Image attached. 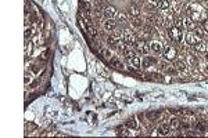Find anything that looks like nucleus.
Returning <instances> with one entry per match:
<instances>
[{
	"label": "nucleus",
	"instance_id": "nucleus-4",
	"mask_svg": "<svg viewBox=\"0 0 208 138\" xmlns=\"http://www.w3.org/2000/svg\"><path fill=\"white\" fill-rule=\"evenodd\" d=\"M162 54H164V58L168 61H172L175 60L176 55H178V51H176L175 47H172V46H165L162 48Z\"/></svg>",
	"mask_w": 208,
	"mask_h": 138
},
{
	"label": "nucleus",
	"instance_id": "nucleus-32",
	"mask_svg": "<svg viewBox=\"0 0 208 138\" xmlns=\"http://www.w3.org/2000/svg\"><path fill=\"white\" fill-rule=\"evenodd\" d=\"M196 126H197V130H200V131H205V130H207V127H205L203 123H197Z\"/></svg>",
	"mask_w": 208,
	"mask_h": 138
},
{
	"label": "nucleus",
	"instance_id": "nucleus-40",
	"mask_svg": "<svg viewBox=\"0 0 208 138\" xmlns=\"http://www.w3.org/2000/svg\"><path fill=\"white\" fill-rule=\"evenodd\" d=\"M204 55H205V60H207V61H208V51H207V53H205V54H204Z\"/></svg>",
	"mask_w": 208,
	"mask_h": 138
},
{
	"label": "nucleus",
	"instance_id": "nucleus-31",
	"mask_svg": "<svg viewBox=\"0 0 208 138\" xmlns=\"http://www.w3.org/2000/svg\"><path fill=\"white\" fill-rule=\"evenodd\" d=\"M32 71L35 73H38L40 71V64H33V66H32Z\"/></svg>",
	"mask_w": 208,
	"mask_h": 138
},
{
	"label": "nucleus",
	"instance_id": "nucleus-34",
	"mask_svg": "<svg viewBox=\"0 0 208 138\" xmlns=\"http://www.w3.org/2000/svg\"><path fill=\"white\" fill-rule=\"evenodd\" d=\"M203 28H204L205 32H208V18H205L204 21H203Z\"/></svg>",
	"mask_w": 208,
	"mask_h": 138
},
{
	"label": "nucleus",
	"instance_id": "nucleus-18",
	"mask_svg": "<svg viewBox=\"0 0 208 138\" xmlns=\"http://www.w3.org/2000/svg\"><path fill=\"white\" fill-rule=\"evenodd\" d=\"M125 126H126L128 129H130V130L137 129V122H136L135 117H129V119L125 122Z\"/></svg>",
	"mask_w": 208,
	"mask_h": 138
},
{
	"label": "nucleus",
	"instance_id": "nucleus-23",
	"mask_svg": "<svg viewBox=\"0 0 208 138\" xmlns=\"http://www.w3.org/2000/svg\"><path fill=\"white\" fill-rule=\"evenodd\" d=\"M107 44H108L110 47H114L115 48V47H117V44H118V40L111 35V36L107 37Z\"/></svg>",
	"mask_w": 208,
	"mask_h": 138
},
{
	"label": "nucleus",
	"instance_id": "nucleus-22",
	"mask_svg": "<svg viewBox=\"0 0 208 138\" xmlns=\"http://www.w3.org/2000/svg\"><path fill=\"white\" fill-rule=\"evenodd\" d=\"M169 126H171V129H176V130H178L179 127H181V122H179L176 117H172V119L169 120Z\"/></svg>",
	"mask_w": 208,
	"mask_h": 138
},
{
	"label": "nucleus",
	"instance_id": "nucleus-1",
	"mask_svg": "<svg viewBox=\"0 0 208 138\" xmlns=\"http://www.w3.org/2000/svg\"><path fill=\"white\" fill-rule=\"evenodd\" d=\"M187 15H189L193 21H204L207 12H205L204 10L201 9V6H199V4H190L189 9H187Z\"/></svg>",
	"mask_w": 208,
	"mask_h": 138
},
{
	"label": "nucleus",
	"instance_id": "nucleus-7",
	"mask_svg": "<svg viewBox=\"0 0 208 138\" xmlns=\"http://www.w3.org/2000/svg\"><path fill=\"white\" fill-rule=\"evenodd\" d=\"M117 10L114 9L112 6H107L106 9H104V11H103V15L106 17V19H114L115 17H117Z\"/></svg>",
	"mask_w": 208,
	"mask_h": 138
},
{
	"label": "nucleus",
	"instance_id": "nucleus-25",
	"mask_svg": "<svg viewBox=\"0 0 208 138\" xmlns=\"http://www.w3.org/2000/svg\"><path fill=\"white\" fill-rule=\"evenodd\" d=\"M186 58H187V64H189L190 66H196L197 65V60H196V57H194L193 54H189Z\"/></svg>",
	"mask_w": 208,
	"mask_h": 138
},
{
	"label": "nucleus",
	"instance_id": "nucleus-6",
	"mask_svg": "<svg viewBox=\"0 0 208 138\" xmlns=\"http://www.w3.org/2000/svg\"><path fill=\"white\" fill-rule=\"evenodd\" d=\"M117 47L119 48V51L122 53V55H124L126 60H129V58H132L133 55H135V53H133V50L130 48L129 44H126V46H117Z\"/></svg>",
	"mask_w": 208,
	"mask_h": 138
},
{
	"label": "nucleus",
	"instance_id": "nucleus-38",
	"mask_svg": "<svg viewBox=\"0 0 208 138\" xmlns=\"http://www.w3.org/2000/svg\"><path fill=\"white\" fill-rule=\"evenodd\" d=\"M49 54H50V51H46L45 54H43V60H47V58H49Z\"/></svg>",
	"mask_w": 208,
	"mask_h": 138
},
{
	"label": "nucleus",
	"instance_id": "nucleus-20",
	"mask_svg": "<svg viewBox=\"0 0 208 138\" xmlns=\"http://www.w3.org/2000/svg\"><path fill=\"white\" fill-rule=\"evenodd\" d=\"M110 65H111L112 68H115V69H122L124 68L122 62H121L118 58H111V60H110Z\"/></svg>",
	"mask_w": 208,
	"mask_h": 138
},
{
	"label": "nucleus",
	"instance_id": "nucleus-30",
	"mask_svg": "<svg viewBox=\"0 0 208 138\" xmlns=\"http://www.w3.org/2000/svg\"><path fill=\"white\" fill-rule=\"evenodd\" d=\"M112 36H114L117 40H119L121 37H122V35H121V30H114V33H112Z\"/></svg>",
	"mask_w": 208,
	"mask_h": 138
},
{
	"label": "nucleus",
	"instance_id": "nucleus-36",
	"mask_svg": "<svg viewBox=\"0 0 208 138\" xmlns=\"http://www.w3.org/2000/svg\"><path fill=\"white\" fill-rule=\"evenodd\" d=\"M32 79V76L29 75V73H25V84H28L29 83V80Z\"/></svg>",
	"mask_w": 208,
	"mask_h": 138
},
{
	"label": "nucleus",
	"instance_id": "nucleus-35",
	"mask_svg": "<svg viewBox=\"0 0 208 138\" xmlns=\"http://www.w3.org/2000/svg\"><path fill=\"white\" fill-rule=\"evenodd\" d=\"M133 25H135V26H142V21H140L139 18H135V21H133Z\"/></svg>",
	"mask_w": 208,
	"mask_h": 138
},
{
	"label": "nucleus",
	"instance_id": "nucleus-3",
	"mask_svg": "<svg viewBox=\"0 0 208 138\" xmlns=\"http://www.w3.org/2000/svg\"><path fill=\"white\" fill-rule=\"evenodd\" d=\"M133 47L136 48L137 53H140V54H143V55H147L151 51L150 46H148V43L146 42V40H137V42L133 44Z\"/></svg>",
	"mask_w": 208,
	"mask_h": 138
},
{
	"label": "nucleus",
	"instance_id": "nucleus-26",
	"mask_svg": "<svg viewBox=\"0 0 208 138\" xmlns=\"http://www.w3.org/2000/svg\"><path fill=\"white\" fill-rule=\"evenodd\" d=\"M117 19H118V22H121V24H126V22H128L126 15H125L124 12H119V14H117Z\"/></svg>",
	"mask_w": 208,
	"mask_h": 138
},
{
	"label": "nucleus",
	"instance_id": "nucleus-2",
	"mask_svg": "<svg viewBox=\"0 0 208 138\" xmlns=\"http://www.w3.org/2000/svg\"><path fill=\"white\" fill-rule=\"evenodd\" d=\"M168 35L172 39V42L175 43H181L183 40V33H182V29L178 26H172L168 29Z\"/></svg>",
	"mask_w": 208,
	"mask_h": 138
},
{
	"label": "nucleus",
	"instance_id": "nucleus-33",
	"mask_svg": "<svg viewBox=\"0 0 208 138\" xmlns=\"http://www.w3.org/2000/svg\"><path fill=\"white\" fill-rule=\"evenodd\" d=\"M29 36H32V29L27 28V29H25V39H28Z\"/></svg>",
	"mask_w": 208,
	"mask_h": 138
},
{
	"label": "nucleus",
	"instance_id": "nucleus-37",
	"mask_svg": "<svg viewBox=\"0 0 208 138\" xmlns=\"http://www.w3.org/2000/svg\"><path fill=\"white\" fill-rule=\"evenodd\" d=\"M133 3H135L136 6H143V0H133Z\"/></svg>",
	"mask_w": 208,
	"mask_h": 138
},
{
	"label": "nucleus",
	"instance_id": "nucleus-11",
	"mask_svg": "<svg viewBox=\"0 0 208 138\" xmlns=\"http://www.w3.org/2000/svg\"><path fill=\"white\" fill-rule=\"evenodd\" d=\"M192 47H193V50L197 51V53H201V54H205V53H207V44L203 43V42L196 43V44L192 46Z\"/></svg>",
	"mask_w": 208,
	"mask_h": 138
},
{
	"label": "nucleus",
	"instance_id": "nucleus-12",
	"mask_svg": "<svg viewBox=\"0 0 208 138\" xmlns=\"http://www.w3.org/2000/svg\"><path fill=\"white\" fill-rule=\"evenodd\" d=\"M160 116H161L160 111H148V112H146V117H147L150 122H155Z\"/></svg>",
	"mask_w": 208,
	"mask_h": 138
},
{
	"label": "nucleus",
	"instance_id": "nucleus-10",
	"mask_svg": "<svg viewBox=\"0 0 208 138\" xmlns=\"http://www.w3.org/2000/svg\"><path fill=\"white\" fill-rule=\"evenodd\" d=\"M128 62H129V65L133 66L135 69H140V68H142V61H140V58H139L137 55H133L132 58H129V60H128Z\"/></svg>",
	"mask_w": 208,
	"mask_h": 138
},
{
	"label": "nucleus",
	"instance_id": "nucleus-21",
	"mask_svg": "<svg viewBox=\"0 0 208 138\" xmlns=\"http://www.w3.org/2000/svg\"><path fill=\"white\" fill-rule=\"evenodd\" d=\"M128 14L132 15V17H135V18H137L139 15H140V11H139V7H136V6L129 7V10H128Z\"/></svg>",
	"mask_w": 208,
	"mask_h": 138
},
{
	"label": "nucleus",
	"instance_id": "nucleus-29",
	"mask_svg": "<svg viewBox=\"0 0 208 138\" xmlns=\"http://www.w3.org/2000/svg\"><path fill=\"white\" fill-rule=\"evenodd\" d=\"M100 53L103 54V57H106V58H110V57H111V51L107 50V48H101V50H100Z\"/></svg>",
	"mask_w": 208,
	"mask_h": 138
},
{
	"label": "nucleus",
	"instance_id": "nucleus-14",
	"mask_svg": "<svg viewBox=\"0 0 208 138\" xmlns=\"http://www.w3.org/2000/svg\"><path fill=\"white\" fill-rule=\"evenodd\" d=\"M183 26L186 28V29H189V30H194V29H196V24H194V21L190 18V17L183 18Z\"/></svg>",
	"mask_w": 208,
	"mask_h": 138
},
{
	"label": "nucleus",
	"instance_id": "nucleus-9",
	"mask_svg": "<svg viewBox=\"0 0 208 138\" xmlns=\"http://www.w3.org/2000/svg\"><path fill=\"white\" fill-rule=\"evenodd\" d=\"M103 28H104V30H115V28H117V21L115 19H106V21L103 22Z\"/></svg>",
	"mask_w": 208,
	"mask_h": 138
},
{
	"label": "nucleus",
	"instance_id": "nucleus-5",
	"mask_svg": "<svg viewBox=\"0 0 208 138\" xmlns=\"http://www.w3.org/2000/svg\"><path fill=\"white\" fill-rule=\"evenodd\" d=\"M124 40H125L126 44L133 46L136 42H137V37H136V35L130 29H126V30H124Z\"/></svg>",
	"mask_w": 208,
	"mask_h": 138
},
{
	"label": "nucleus",
	"instance_id": "nucleus-28",
	"mask_svg": "<svg viewBox=\"0 0 208 138\" xmlns=\"http://www.w3.org/2000/svg\"><path fill=\"white\" fill-rule=\"evenodd\" d=\"M88 32L90 33V36H92V37H96V36H97V33H99V32H97L96 28L92 26V25H89V26H88Z\"/></svg>",
	"mask_w": 208,
	"mask_h": 138
},
{
	"label": "nucleus",
	"instance_id": "nucleus-17",
	"mask_svg": "<svg viewBox=\"0 0 208 138\" xmlns=\"http://www.w3.org/2000/svg\"><path fill=\"white\" fill-rule=\"evenodd\" d=\"M150 48H151V51H154V53H157V54L162 53V46H161V43H158V42H153V43H150Z\"/></svg>",
	"mask_w": 208,
	"mask_h": 138
},
{
	"label": "nucleus",
	"instance_id": "nucleus-19",
	"mask_svg": "<svg viewBox=\"0 0 208 138\" xmlns=\"http://www.w3.org/2000/svg\"><path fill=\"white\" fill-rule=\"evenodd\" d=\"M157 6H158V9L160 10H162V11H166V10L169 9V0H158V3H157Z\"/></svg>",
	"mask_w": 208,
	"mask_h": 138
},
{
	"label": "nucleus",
	"instance_id": "nucleus-16",
	"mask_svg": "<svg viewBox=\"0 0 208 138\" xmlns=\"http://www.w3.org/2000/svg\"><path fill=\"white\" fill-rule=\"evenodd\" d=\"M117 134L121 135V137H128L130 133H129V129H128L126 126H118L117 127Z\"/></svg>",
	"mask_w": 208,
	"mask_h": 138
},
{
	"label": "nucleus",
	"instance_id": "nucleus-41",
	"mask_svg": "<svg viewBox=\"0 0 208 138\" xmlns=\"http://www.w3.org/2000/svg\"><path fill=\"white\" fill-rule=\"evenodd\" d=\"M205 71H207V72H208V65H207V66H205Z\"/></svg>",
	"mask_w": 208,
	"mask_h": 138
},
{
	"label": "nucleus",
	"instance_id": "nucleus-15",
	"mask_svg": "<svg viewBox=\"0 0 208 138\" xmlns=\"http://www.w3.org/2000/svg\"><path fill=\"white\" fill-rule=\"evenodd\" d=\"M153 64H155V58H153V57L146 55V57L142 60V66L143 68H148V66H151Z\"/></svg>",
	"mask_w": 208,
	"mask_h": 138
},
{
	"label": "nucleus",
	"instance_id": "nucleus-24",
	"mask_svg": "<svg viewBox=\"0 0 208 138\" xmlns=\"http://www.w3.org/2000/svg\"><path fill=\"white\" fill-rule=\"evenodd\" d=\"M173 66H175L178 71H184V69H186V62H184V61L178 60V61H175V65Z\"/></svg>",
	"mask_w": 208,
	"mask_h": 138
},
{
	"label": "nucleus",
	"instance_id": "nucleus-39",
	"mask_svg": "<svg viewBox=\"0 0 208 138\" xmlns=\"http://www.w3.org/2000/svg\"><path fill=\"white\" fill-rule=\"evenodd\" d=\"M150 3H158V0H148Z\"/></svg>",
	"mask_w": 208,
	"mask_h": 138
},
{
	"label": "nucleus",
	"instance_id": "nucleus-8",
	"mask_svg": "<svg viewBox=\"0 0 208 138\" xmlns=\"http://www.w3.org/2000/svg\"><path fill=\"white\" fill-rule=\"evenodd\" d=\"M200 40H201V39H200V37H197L196 35H194V33L192 32V30H190L189 33H186V43H187V44L194 46L196 43H199Z\"/></svg>",
	"mask_w": 208,
	"mask_h": 138
},
{
	"label": "nucleus",
	"instance_id": "nucleus-13",
	"mask_svg": "<svg viewBox=\"0 0 208 138\" xmlns=\"http://www.w3.org/2000/svg\"><path fill=\"white\" fill-rule=\"evenodd\" d=\"M157 133L158 135H168L171 133V126L169 124H161V126H158Z\"/></svg>",
	"mask_w": 208,
	"mask_h": 138
},
{
	"label": "nucleus",
	"instance_id": "nucleus-27",
	"mask_svg": "<svg viewBox=\"0 0 208 138\" xmlns=\"http://www.w3.org/2000/svg\"><path fill=\"white\" fill-rule=\"evenodd\" d=\"M89 9H90V6H89L88 0H81V10L82 11H89Z\"/></svg>",
	"mask_w": 208,
	"mask_h": 138
}]
</instances>
